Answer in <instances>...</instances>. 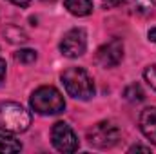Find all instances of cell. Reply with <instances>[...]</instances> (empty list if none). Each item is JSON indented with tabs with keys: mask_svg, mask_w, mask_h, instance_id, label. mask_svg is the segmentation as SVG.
Masks as SVG:
<instances>
[{
	"mask_svg": "<svg viewBox=\"0 0 156 154\" xmlns=\"http://www.w3.org/2000/svg\"><path fill=\"white\" fill-rule=\"evenodd\" d=\"M67 11L75 16H87L93 13V2L91 0H64Z\"/></svg>",
	"mask_w": 156,
	"mask_h": 154,
	"instance_id": "30bf717a",
	"label": "cell"
},
{
	"mask_svg": "<svg viewBox=\"0 0 156 154\" xmlns=\"http://www.w3.org/2000/svg\"><path fill=\"white\" fill-rule=\"evenodd\" d=\"M31 125V114L16 102L0 103V131L9 134H18L27 131Z\"/></svg>",
	"mask_w": 156,
	"mask_h": 154,
	"instance_id": "3957f363",
	"label": "cell"
},
{
	"mask_svg": "<svg viewBox=\"0 0 156 154\" xmlns=\"http://www.w3.org/2000/svg\"><path fill=\"white\" fill-rule=\"evenodd\" d=\"M53 147L60 152H75L78 149V138L66 121H56L51 129Z\"/></svg>",
	"mask_w": 156,
	"mask_h": 154,
	"instance_id": "5b68a950",
	"label": "cell"
},
{
	"mask_svg": "<svg viewBox=\"0 0 156 154\" xmlns=\"http://www.w3.org/2000/svg\"><path fill=\"white\" fill-rule=\"evenodd\" d=\"M125 98H127L129 102H140V100H144V91H142V87H140L138 83L129 85V87L125 89Z\"/></svg>",
	"mask_w": 156,
	"mask_h": 154,
	"instance_id": "4fadbf2b",
	"label": "cell"
},
{
	"mask_svg": "<svg viewBox=\"0 0 156 154\" xmlns=\"http://www.w3.org/2000/svg\"><path fill=\"white\" fill-rule=\"evenodd\" d=\"M7 2H11V4H15L18 7H27L31 4V0H7Z\"/></svg>",
	"mask_w": 156,
	"mask_h": 154,
	"instance_id": "9a60e30c",
	"label": "cell"
},
{
	"mask_svg": "<svg viewBox=\"0 0 156 154\" xmlns=\"http://www.w3.org/2000/svg\"><path fill=\"white\" fill-rule=\"evenodd\" d=\"M116 4L127 7L131 13H136V15H142V16L153 15L156 9L154 0H116Z\"/></svg>",
	"mask_w": 156,
	"mask_h": 154,
	"instance_id": "9c48e42d",
	"label": "cell"
},
{
	"mask_svg": "<svg viewBox=\"0 0 156 154\" xmlns=\"http://www.w3.org/2000/svg\"><path fill=\"white\" fill-rule=\"evenodd\" d=\"M144 76H145V80H147V83H149L153 89H156V64L154 65H149V67L145 69Z\"/></svg>",
	"mask_w": 156,
	"mask_h": 154,
	"instance_id": "5bb4252c",
	"label": "cell"
},
{
	"mask_svg": "<svg viewBox=\"0 0 156 154\" xmlns=\"http://www.w3.org/2000/svg\"><path fill=\"white\" fill-rule=\"evenodd\" d=\"M147 37H149V40H151V42H154V44H156V27H153V29H149Z\"/></svg>",
	"mask_w": 156,
	"mask_h": 154,
	"instance_id": "ac0fdd59",
	"label": "cell"
},
{
	"mask_svg": "<svg viewBox=\"0 0 156 154\" xmlns=\"http://www.w3.org/2000/svg\"><path fill=\"white\" fill-rule=\"evenodd\" d=\"M120 138H122V132H120L118 125L113 123V121H100V123L93 125V129L87 131L89 143L98 147V149H111V147H115Z\"/></svg>",
	"mask_w": 156,
	"mask_h": 154,
	"instance_id": "277c9868",
	"label": "cell"
},
{
	"mask_svg": "<svg viewBox=\"0 0 156 154\" xmlns=\"http://www.w3.org/2000/svg\"><path fill=\"white\" fill-rule=\"evenodd\" d=\"M62 83L69 96L76 100H91L94 96V82L83 67H69L62 73Z\"/></svg>",
	"mask_w": 156,
	"mask_h": 154,
	"instance_id": "6da1fadb",
	"label": "cell"
},
{
	"mask_svg": "<svg viewBox=\"0 0 156 154\" xmlns=\"http://www.w3.org/2000/svg\"><path fill=\"white\" fill-rule=\"evenodd\" d=\"M133 151H144V152H149L151 149H149V147H142V145H134V147L129 149V152H133Z\"/></svg>",
	"mask_w": 156,
	"mask_h": 154,
	"instance_id": "e0dca14e",
	"label": "cell"
},
{
	"mask_svg": "<svg viewBox=\"0 0 156 154\" xmlns=\"http://www.w3.org/2000/svg\"><path fill=\"white\" fill-rule=\"evenodd\" d=\"M87 49V35L83 29H71L60 42V51L67 58H78Z\"/></svg>",
	"mask_w": 156,
	"mask_h": 154,
	"instance_id": "8992f818",
	"label": "cell"
},
{
	"mask_svg": "<svg viewBox=\"0 0 156 154\" xmlns=\"http://www.w3.org/2000/svg\"><path fill=\"white\" fill-rule=\"evenodd\" d=\"M45 2H49V0H45Z\"/></svg>",
	"mask_w": 156,
	"mask_h": 154,
	"instance_id": "d6986e66",
	"label": "cell"
},
{
	"mask_svg": "<svg viewBox=\"0 0 156 154\" xmlns=\"http://www.w3.org/2000/svg\"><path fill=\"white\" fill-rule=\"evenodd\" d=\"M15 58L20 64H33L37 60V51H33V49H20V51L15 53Z\"/></svg>",
	"mask_w": 156,
	"mask_h": 154,
	"instance_id": "7c38bea8",
	"label": "cell"
},
{
	"mask_svg": "<svg viewBox=\"0 0 156 154\" xmlns=\"http://www.w3.org/2000/svg\"><path fill=\"white\" fill-rule=\"evenodd\" d=\"M5 67H7V65H5V60L0 58V83H2L4 78H5Z\"/></svg>",
	"mask_w": 156,
	"mask_h": 154,
	"instance_id": "2e32d148",
	"label": "cell"
},
{
	"mask_svg": "<svg viewBox=\"0 0 156 154\" xmlns=\"http://www.w3.org/2000/svg\"><path fill=\"white\" fill-rule=\"evenodd\" d=\"M140 129L145 138L156 143V107H147L140 114Z\"/></svg>",
	"mask_w": 156,
	"mask_h": 154,
	"instance_id": "ba28073f",
	"label": "cell"
},
{
	"mask_svg": "<svg viewBox=\"0 0 156 154\" xmlns=\"http://www.w3.org/2000/svg\"><path fill=\"white\" fill-rule=\"evenodd\" d=\"M123 58V44L122 40H111L107 44H104L98 51H96V64L102 67H116Z\"/></svg>",
	"mask_w": 156,
	"mask_h": 154,
	"instance_id": "52a82bcc",
	"label": "cell"
},
{
	"mask_svg": "<svg viewBox=\"0 0 156 154\" xmlns=\"http://www.w3.org/2000/svg\"><path fill=\"white\" fill-rule=\"evenodd\" d=\"M29 103H31V109L42 116L60 114L66 109V102H64L62 93L58 89L51 87V85H42V87H38L31 94Z\"/></svg>",
	"mask_w": 156,
	"mask_h": 154,
	"instance_id": "7a4b0ae2",
	"label": "cell"
},
{
	"mask_svg": "<svg viewBox=\"0 0 156 154\" xmlns=\"http://www.w3.org/2000/svg\"><path fill=\"white\" fill-rule=\"evenodd\" d=\"M22 151V143L16 142L13 136H9V132L0 131V152H18Z\"/></svg>",
	"mask_w": 156,
	"mask_h": 154,
	"instance_id": "8fae6325",
	"label": "cell"
}]
</instances>
